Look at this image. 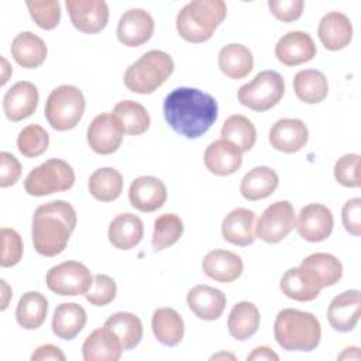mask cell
I'll return each instance as SVG.
<instances>
[{"mask_svg": "<svg viewBox=\"0 0 361 361\" xmlns=\"http://www.w3.org/2000/svg\"><path fill=\"white\" fill-rule=\"evenodd\" d=\"M216 99L195 87H178L164 100V116L169 127L186 137L199 138L217 118Z\"/></svg>", "mask_w": 361, "mask_h": 361, "instance_id": "1", "label": "cell"}, {"mask_svg": "<svg viewBox=\"0 0 361 361\" xmlns=\"http://www.w3.org/2000/svg\"><path fill=\"white\" fill-rule=\"evenodd\" d=\"M76 227V212L65 200H52L37 207L32 216V243L38 254L55 257L61 254Z\"/></svg>", "mask_w": 361, "mask_h": 361, "instance_id": "2", "label": "cell"}, {"mask_svg": "<svg viewBox=\"0 0 361 361\" xmlns=\"http://www.w3.org/2000/svg\"><path fill=\"white\" fill-rule=\"evenodd\" d=\"M274 336L286 351H312L320 343L322 329L313 313L283 309L275 317Z\"/></svg>", "mask_w": 361, "mask_h": 361, "instance_id": "3", "label": "cell"}, {"mask_svg": "<svg viewBox=\"0 0 361 361\" xmlns=\"http://www.w3.org/2000/svg\"><path fill=\"white\" fill-rule=\"evenodd\" d=\"M227 6L223 0H193L176 16V30L189 42H204L226 18Z\"/></svg>", "mask_w": 361, "mask_h": 361, "instance_id": "4", "label": "cell"}, {"mask_svg": "<svg viewBox=\"0 0 361 361\" xmlns=\"http://www.w3.org/2000/svg\"><path fill=\"white\" fill-rule=\"evenodd\" d=\"M173 72L172 58L158 49L145 52L124 72V85L133 93H154Z\"/></svg>", "mask_w": 361, "mask_h": 361, "instance_id": "5", "label": "cell"}, {"mask_svg": "<svg viewBox=\"0 0 361 361\" xmlns=\"http://www.w3.org/2000/svg\"><path fill=\"white\" fill-rule=\"evenodd\" d=\"M86 102L83 93L72 85H61L55 87L45 103V117L52 128L66 131L78 126Z\"/></svg>", "mask_w": 361, "mask_h": 361, "instance_id": "6", "label": "cell"}, {"mask_svg": "<svg viewBox=\"0 0 361 361\" xmlns=\"http://www.w3.org/2000/svg\"><path fill=\"white\" fill-rule=\"evenodd\" d=\"M75 183L72 166L58 158L48 159L34 168L24 180V189L31 196H45L55 192H65Z\"/></svg>", "mask_w": 361, "mask_h": 361, "instance_id": "7", "label": "cell"}, {"mask_svg": "<svg viewBox=\"0 0 361 361\" xmlns=\"http://www.w3.org/2000/svg\"><path fill=\"white\" fill-rule=\"evenodd\" d=\"M283 93V78L275 71H262L238 89V102L254 111H267L281 102Z\"/></svg>", "mask_w": 361, "mask_h": 361, "instance_id": "8", "label": "cell"}, {"mask_svg": "<svg viewBox=\"0 0 361 361\" xmlns=\"http://www.w3.org/2000/svg\"><path fill=\"white\" fill-rule=\"evenodd\" d=\"M47 286L61 296L85 295L93 281L86 265L78 261H65L52 267L47 274Z\"/></svg>", "mask_w": 361, "mask_h": 361, "instance_id": "9", "label": "cell"}, {"mask_svg": "<svg viewBox=\"0 0 361 361\" xmlns=\"http://www.w3.org/2000/svg\"><path fill=\"white\" fill-rule=\"evenodd\" d=\"M296 217L290 202L281 200L269 204L259 216L255 226V237L276 244L283 240L295 227Z\"/></svg>", "mask_w": 361, "mask_h": 361, "instance_id": "10", "label": "cell"}, {"mask_svg": "<svg viewBox=\"0 0 361 361\" xmlns=\"http://www.w3.org/2000/svg\"><path fill=\"white\" fill-rule=\"evenodd\" d=\"M123 135V127L113 113L96 116L87 128V142L90 148L100 155L116 152L121 145Z\"/></svg>", "mask_w": 361, "mask_h": 361, "instance_id": "11", "label": "cell"}, {"mask_svg": "<svg viewBox=\"0 0 361 361\" xmlns=\"http://www.w3.org/2000/svg\"><path fill=\"white\" fill-rule=\"evenodd\" d=\"M71 23L85 34L102 31L109 21V7L103 0H66Z\"/></svg>", "mask_w": 361, "mask_h": 361, "instance_id": "12", "label": "cell"}, {"mask_svg": "<svg viewBox=\"0 0 361 361\" xmlns=\"http://www.w3.org/2000/svg\"><path fill=\"white\" fill-rule=\"evenodd\" d=\"M296 228L300 237L310 243L324 241L333 231L334 219L331 210L320 203H310L298 214Z\"/></svg>", "mask_w": 361, "mask_h": 361, "instance_id": "13", "label": "cell"}, {"mask_svg": "<svg viewBox=\"0 0 361 361\" xmlns=\"http://www.w3.org/2000/svg\"><path fill=\"white\" fill-rule=\"evenodd\" d=\"M275 56L286 66H298L316 56V45L307 32L290 31L276 42Z\"/></svg>", "mask_w": 361, "mask_h": 361, "instance_id": "14", "label": "cell"}, {"mask_svg": "<svg viewBox=\"0 0 361 361\" xmlns=\"http://www.w3.org/2000/svg\"><path fill=\"white\" fill-rule=\"evenodd\" d=\"M166 196L165 183L155 176H140L131 182L128 189L131 206L144 213H151L162 207Z\"/></svg>", "mask_w": 361, "mask_h": 361, "instance_id": "15", "label": "cell"}, {"mask_svg": "<svg viewBox=\"0 0 361 361\" xmlns=\"http://www.w3.org/2000/svg\"><path fill=\"white\" fill-rule=\"evenodd\" d=\"M154 34V20L142 8H130L117 24V38L126 47H140Z\"/></svg>", "mask_w": 361, "mask_h": 361, "instance_id": "16", "label": "cell"}, {"mask_svg": "<svg viewBox=\"0 0 361 361\" xmlns=\"http://www.w3.org/2000/svg\"><path fill=\"white\" fill-rule=\"evenodd\" d=\"M38 106V89L28 80L13 85L3 97V110L10 121H21L30 117Z\"/></svg>", "mask_w": 361, "mask_h": 361, "instance_id": "17", "label": "cell"}, {"mask_svg": "<svg viewBox=\"0 0 361 361\" xmlns=\"http://www.w3.org/2000/svg\"><path fill=\"white\" fill-rule=\"evenodd\" d=\"M189 309L197 319L202 320H217L226 309V295L209 285L193 286L186 296Z\"/></svg>", "mask_w": 361, "mask_h": 361, "instance_id": "18", "label": "cell"}, {"mask_svg": "<svg viewBox=\"0 0 361 361\" xmlns=\"http://www.w3.org/2000/svg\"><path fill=\"white\" fill-rule=\"evenodd\" d=\"M241 164L243 152L224 138L210 142L204 151V165L217 176L233 175L240 169Z\"/></svg>", "mask_w": 361, "mask_h": 361, "instance_id": "19", "label": "cell"}, {"mask_svg": "<svg viewBox=\"0 0 361 361\" xmlns=\"http://www.w3.org/2000/svg\"><path fill=\"white\" fill-rule=\"evenodd\" d=\"M309 138L306 124L299 118L278 120L269 131L271 145L285 154L300 151Z\"/></svg>", "mask_w": 361, "mask_h": 361, "instance_id": "20", "label": "cell"}, {"mask_svg": "<svg viewBox=\"0 0 361 361\" xmlns=\"http://www.w3.org/2000/svg\"><path fill=\"white\" fill-rule=\"evenodd\" d=\"M327 319L334 330L351 331L360 319V290L350 289L337 295L329 306Z\"/></svg>", "mask_w": 361, "mask_h": 361, "instance_id": "21", "label": "cell"}, {"mask_svg": "<svg viewBox=\"0 0 361 361\" xmlns=\"http://www.w3.org/2000/svg\"><path fill=\"white\" fill-rule=\"evenodd\" d=\"M317 35L326 49L338 51L351 42L353 24L345 14L330 11L320 20Z\"/></svg>", "mask_w": 361, "mask_h": 361, "instance_id": "22", "label": "cell"}, {"mask_svg": "<svg viewBox=\"0 0 361 361\" xmlns=\"http://www.w3.org/2000/svg\"><path fill=\"white\" fill-rule=\"evenodd\" d=\"M243 268V259L235 252L227 250H212L202 261L203 272L221 283H228L240 278Z\"/></svg>", "mask_w": 361, "mask_h": 361, "instance_id": "23", "label": "cell"}, {"mask_svg": "<svg viewBox=\"0 0 361 361\" xmlns=\"http://www.w3.org/2000/svg\"><path fill=\"white\" fill-rule=\"evenodd\" d=\"M121 353L123 347L120 340L104 326L93 330L82 345L85 361H117L120 360Z\"/></svg>", "mask_w": 361, "mask_h": 361, "instance_id": "24", "label": "cell"}, {"mask_svg": "<svg viewBox=\"0 0 361 361\" xmlns=\"http://www.w3.org/2000/svg\"><path fill=\"white\" fill-rule=\"evenodd\" d=\"M299 267L320 289L336 285L343 276L341 262L334 255L327 252L310 254L300 262Z\"/></svg>", "mask_w": 361, "mask_h": 361, "instance_id": "25", "label": "cell"}, {"mask_svg": "<svg viewBox=\"0 0 361 361\" xmlns=\"http://www.w3.org/2000/svg\"><path fill=\"white\" fill-rule=\"evenodd\" d=\"M254 221L255 213L252 210L237 207L231 210L221 223L223 238L234 245L247 247L254 243Z\"/></svg>", "mask_w": 361, "mask_h": 361, "instance_id": "26", "label": "cell"}, {"mask_svg": "<svg viewBox=\"0 0 361 361\" xmlns=\"http://www.w3.org/2000/svg\"><path fill=\"white\" fill-rule=\"evenodd\" d=\"M144 237V224L141 219L133 213H121L116 216L109 227V241L118 250L134 248Z\"/></svg>", "mask_w": 361, "mask_h": 361, "instance_id": "27", "label": "cell"}, {"mask_svg": "<svg viewBox=\"0 0 361 361\" xmlns=\"http://www.w3.org/2000/svg\"><path fill=\"white\" fill-rule=\"evenodd\" d=\"M47 45L31 31L17 34L11 42V55L14 61L27 69L38 68L47 58Z\"/></svg>", "mask_w": 361, "mask_h": 361, "instance_id": "28", "label": "cell"}, {"mask_svg": "<svg viewBox=\"0 0 361 361\" xmlns=\"http://www.w3.org/2000/svg\"><path fill=\"white\" fill-rule=\"evenodd\" d=\"M279 178L269 166H255L244 175L240 185V192L250 202L261 200L274 193L278 188Z\"/></svg>", "mask_w": 361, "mask_h": 361, "instance_id": "29", "label": "cell"}, {"mask_svg": "<svg viewBox=\"0 0 361 361\" xmlns=\"http://www.w3.org/2000/svg\"><path fill=\"white\" fill-rule=\"evenodd\" d=\"M152 331L155 338L168 347L179 344L183 338L185 324L182 316L171 307L157 309L151 320Z\"/></svg>", "mask_w": 361, "mask_h": 361, "instance_id": "30", "label": "cell"}, {"mask_svg": "<svg viewBox=\"0 0 361 361\" xmlns=\"http://www.w3.org/2000/svg\"><path fill=\"white\" fill-rule=\"evenodd\" d=\"M86 310L78 303H61L52 317V331L62 340L75 338L86 324Z\"/></svg>", "mask_w": 361, "mask_h": 361, "instance_id": "31", "label": "cell"}, {"mask_svg": "<svg viewBox=\"0 0 361 361\" xmlns=\"http://www.w3.org/2000/svg\"><path fill=\"white\" fill-rule=\"evenodd\" d=\"M259 310L254 303L247 300L238 302L233 306L228 314V333L233 338L244 341L257 333L259 327Z\"/></svg>", "mask_w": 361, "mask_h": 361, "instance_id": "32", "label": "cell"}, {"mask_svg": "<svg viewBox=\"0 0 361 361\" xmlns=\"http://www.w3.org/2000/svg\"><path fill=\"white\" fill-rule=\"evenodd\" d=\"M254 66L251 51L243 44H228L219 52V68L230 79L245 78Z\"/></svg>", "mask_w": 361, "mask_h": 361, "instance_id": "33", "label": "cell"}, {"mask_svg": "<svg viewBox=\"0 0 361 361\" xmlns=\"http://www.w3.org/2000/svg\"><path fill=\"white\" fill-rule=\"evenodd\" d=\"M293 90L299 100L307 104H316L327 97L329 83L323 72L303 69L293 78Z\"/></svg>", "mask_w": 361, "mask_h": 361, "instance_id": "34", "label": "cell"}, {"mask_svg": "<svg viewBox=\"0 0 361 361\" xmlns=\"http://www.w3.org/2000/svg\"><path fill=\"white\" fill-rule=\"evenodd\" d=\"M104 327L116 334L124 351L135 348L142 338V323L140 317L128 312H117L111 314L104 322Z\"/></svg>", "mask_w": 361, "mask_h": 361, "instance_id": "35", "label": "cell"}, {"mask_svg": "<svg viewBox=\"0 0 361 361\" xmlns=\"http://www.w3.org/2000/svg\"><path fill=\"white\" fill-rule=\"evenodd\" d=\"M48 300L39 292H25L17 305V323L25 330L38 329L47 319Z\"/></svg>", "mask_w": 361, "mask_h": 361, "instance_id": "36", "label": "cell"}, {"mask_svg": "<svg viewBox=\"0 0 361 361\" xmlns=\"http://www.w3.org/2000/svg\"><path fill=\"white\" fill-rule=\"evenodd\" d=\"M279 286L282 293L298 302H310L316 299L322 290L300 267L288 269L282 275Z\"/></svg>", "mask_w": 361, "mask_h": 361, "instance_id": "37", "label": "cell"}, {"mask_svg": "<svg viewBox=\"0 0 361 361\" xmlns=\"http://www.w3.org/2000/svg\"><path fill=\"white\" fill-rule=\"evenodd\" d=\"M87 188L94 199L113 202L123 192V176L114 168H100L90 175Z\"/></svg>", "mask_w": 361, "mask_h": 361, "instance_id": "38", "label": "cell"}, {"mask_svg": "<svg viewBox=\"0 0 361 361\" xmlns=\"http://www.w3.org/2000/svg\"><path fill=\"white\" fill-rule=\"evenodd\" d=\"M113 114L118 118L124 134L128 135L145 133L151 123L147 109L134 100L118 102L113 109Z\"/></svg>", "mask_w": 361, "mask_h": 361, "instance_id": "39", "label": "cell"}, {"mask_svg": "<svg viewBox=\"0 0 361 361\" xmlns=\"http://www.w3.org/2000/svg\"><path fill=\"white\" fill-rule=\"evenodd\" d=\"M221 138L233 142L241 152H247L255 144L257 131L251 120L245 116L233 114L221 127Z\"/></svg>", "mask_w": 361, "mask_h": 361, "instance_id": "40", "label": "cell"}, {"mask_svg": "<svg viewBox=\"0 0 361 361\" xmlns=\"http://www.w3.org/2000/svg\"><path fill=\"white\" fill-rule=\"evenodd\" d=\"M183 233V223L179 216L173 213H165L157 217L154 223V234H152V247L157 251L165 250L173 245Z\"/></svg>", "mask_w": 361, "mask_h": 361, "instance_id": "41", "label": "cell"}, {"mask_svg": "<svg viewBox=\"0 0 361 361\" xmlns=\"http://www.w3.org/2000/svg\"><path fill=\"white\" fill-rule=\"evenodd\" d=\"M49 144V135L44 127L30 124L24 127L17 137L18 151L27 158H35L44 154Z\"/></svg>", "mask_w": 361, "mask_h": 361, "instance_id": "42", "label": "cell"}, {"mask_svg": "<svg viewBox=\"0 0 361 361\" xmlns=\"http://www.w3.org/2000/svg\"><path fill=\"white\" fill-rule=\"evenodd\" d=\"M30 16L42 30H54L61 20V6L58 0H27Z\"/></svg>", "mask_w": 361, "mask_h": 361, "instance_id": "43", "label": "cell"}, {"mask_svg": "<svg viewBox=\"0 0 361 361\" xmlns=\"http://www.w3.org/2000/svg\"><path fill=\"white\" fill-rule=\"evenodd\" d=\"M116 293L117 286L113 278L103 274H96L93 275L92 285L85 293V298L93 306H106L114 300Z\"/></svg>", "mask_w": 361, "mask_h": 361, "instance_id": "44", "label": "cell"}, {"mask_svg": "<svg viewBox=\"0 0 361 361\" xmlns=\"http://www.w3.org/2000/svg\"><path fill=\"white\" fill-rule=\"evenodd\" d=\"M1 237V257L0 265L1 268H10L20 262L23 257V240L20 234L8 227H3L0 230Z\"/></svg>", "mask_w": 361, "mask_h": 361, "instance_id": "45", "label": "cell"}, {"mask_svg": "<svg viewBox=\"0 0 361 361\" xmlns=\"http://www.w3.org/2000/svg\"><path fill=\"white\" fill-rule=\"evenodd\" d=\"M360 155L358 154H345L337 159L334 165V178L336 180L345 188H358L360 180Z\"/></svg>", "mask_w": 361, "mask_h": 361, "instance_id": "46", "label": "cell"}, {"mask_svg": "<svg viewBox=\"0 0 361 361\" xmlns=\"http://www.w3.org/2000/svg\"><path fill=\"white\" fill-rule=\"evenodd\" d=\"M268 7L275 18L290 23L302 16L305 1L303 0H269Z\"/></svg>", "mask_w": 361, "mask_h": 361, "instance_id": "47", "label": "cell"}, {"mask_svg": "<svg viewBox=\"0 0 361 361\" xmlns=\"http://www.w3.org/2000/svg\"><path fill=\"white\" fill-rule=\"evenodd\" d=\"M21 175V165L18 159L7 152H0V188H8L13 186Z\"/></svg>", "mask_w": 361, "mask_h": 361, "instance_id": "48", "label": "cell"}, {"mask_svg": "<svg viewBox=\"0 0 361 361\" xmlns=\"http://www.w3.org/2000/svg\"><path fill=\"white\" fill-rule=\"evenodd\" d=\"M343 226L344 228L353 234L360 235L361 234V199L353 197L345 202L341 212Z\"/></svg>", "mask_w": 361, "mask_h": 361, "instance_id": "49", "label": "cell"}, {"mask_svg": "<svg viewBox=\"0 0 361 361\" xmlns=\"http://www.w3.org/2000/svg\"><path fill=\"white\" fill-rule=\"evenodd\" d=\"M32 361H47V360H54V361H65L66 357L62 353V350L56 345L52 344H45L38 347L32 354H31Z\"/></svg>", "mask_w": 361, "mask_h": 361, "instance_id": "50", "label": "cell"}, {"mask_svg": "<svg viewBox=\"0 0 361 361\" xmlns=\"http://www.w3.org/2000/svg\"><path fill=\"white\" fill-rule=\"evenodd\" d=\"M248 361H278L279 355L267 345H259L252 350V353L247 357Z\"/></svg>", "mask_w": 361, "mask_h": 361, "instance_id": "51", "label": "cell"}, {"mask_svg": "<svg viewBox=\"0 0 361 361\" xmlns=\"http://www.w3.org/2000/svg\"><path fill=\"white\" fill-rule=\"evenodd\" d=\"M337 360H360V348L358 347H347L338 357Z\"/></svg>", "mask_w": 361, "mask_h": 361, "instance_id": "52", "label": "cell"}, {"mask_svg": "<svg viewBox=\"0 0 361 361\" xmlns=\"http://www.w3.org/2000/svg\"><path fill=\"white\" fill-rule=\"evenodd\" d=\"M0 282H1V310H6V307L8 306V300L11 298V288L7 285L4 279H1Z\"/></svg>", "mask_w": 361, "mask_h": 361, "instance_id": "53", "label": "cell"}, {"mask_svg": "<svg viewBox=\"0 0 361 361\" xmlns=\"http://www.w3.org/2000/svg\"><path fill=\"white\" fill-rule=\"evenodd\" d=\"M1 63H3V76H1L0 86H4V83L8 80V73H11V68L8 66V62L6 61V58H1Z\"/></svg>", "mask_w": 361, "mask_h": 361, "instance_id": "54", "label": "cell"}, {"mask_svg": "<svg viewBox=\"0 0 361 361\" xmlns=\"http://www.w3.org/2000/svg\"><path fill=\"white\" fill-rule=\"evenodd\" d=\"M219 358H231V360H234L235 357L233 354H227V353H219V354L212 355V360H219Z\"/></svg>", "mask_w": 361, "mask_h": 361, "instance_id": "55", "label": "cell"}]
</instances>
